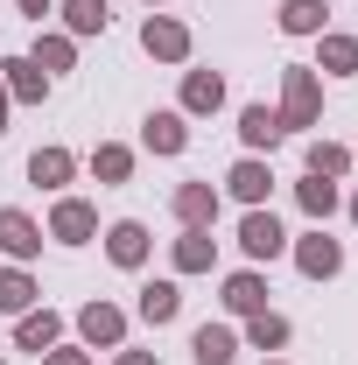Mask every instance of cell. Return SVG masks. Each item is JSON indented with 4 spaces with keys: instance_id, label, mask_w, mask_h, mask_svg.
<instances>
[{
    "instance_id": "26",
    "label": "cell",
    "mask_w": 358,
    "mask_h": 365,
    "mask_svg": "<svg viewBox=\"0 0 358 365\" xmlns=\"http://www.w3.org/2000/svg\"><path fill=\"white\" fill-rule=\"evenodd\" d=\"M29 63H36V71H49V78H56V71H71V63H78V36L43 29V36H36V49H29Z\"/></svg>"
},
{
    "instance_id": "29",
    "label": "cell",
    "mask_w": 358,
    "mask_h": 365,
    "mask_svg": "<svg viewBox=\"0 0 358 365\" xmlns=\"http://www.w3.org/2000/svg\"><path fill=\"white\" fill-rule=\"evenodd\" d=\"M288 337H295V330H288V317H274V309H260V317H246V344H253V351H288Z\"/></svg>"
},
{
    "instance_id": "11",
    "label": "cell",
    "mask_w": 358,
    "mask_h": 365,
    "mask_svg": "<svg viewBox=\"0 0 358 365\" xmlns=\"http://www.w3.org/2000/svg\"><path fill=\"white\" fill-rule=\"evenodd\" d=\"M140 148H148V155H183V148H190V120H183L176 106L148 113V120H140Z\"/></svg>"
},
{
    "instance_id": "7",
    "label": "cell",
    "mask_w": 358,
    "mask_h": 365,
    "mask_svg": "<svg viewBox=\"0 0 358 365\" xmlns=\"http://www.w3.org/2000/svg\"><path fill=\"white\" fill-rule=\"evenodd\" d=\"M225 197H239L246 211H253V204H267V197H274V169H267V155H239V162L225 169Z\"/></svg>"
},
{
    "instance_id": "23",
    "label": "cell",
    "mask_w": 358,
    "mask_h": 365,
    "mask_svg": "<svg viewBox=\"0 0 358 365\" xmlns=\"http://www.w3.org/2000/svg\"><path fill=\"white\" fill-rule=\"evenodd\" d=\"M302 162H310V176H330V182H344V176H352V162H358V155L344 148V140H323V134H316L310 148H302Z\"/></svg>"
},
{
    "instance_id": "37",
    "label": "cell",
    "mask_w": 358,
    "mask_h": 365,
    "mask_svg": "<svg viewBox=\"0 0 358 365\" xmlns=\"http://www.w3.org/2000/svg\"><path fill=\"white\" fill-rule=\"evenodd\" d=\"M0 365H7V351H0Z\"/></svg>"
},
{
    "instance_id": "18",
    "label": "cell",
    "mask_w": 358,
    "mask_h": 365,
    "mask_svg": "<svg viewBox=\"0 0 358 365\" xmlns=\"http://www.w3.org/2000/svg\"><path fill=\"white\" fill-rule=\"evenodd\" d=\"M140 323H148V330H162V323H176L183 317V288L176 281H140Z\"/></svg>"
},
{
    "instance_id": "21",
    "label": "cell",
    "mask_w": 358,
    "mask_h": 365,
    "mask_svg": "<svg viewBox=\"0 0 358 365\" xmlns=\"http://www.w3.org/2000/svg\"><path fill=\"white\" fill-rule=\"evenodd\" d=\"M71 176H78V155H71V148H36V155H29V182H36V190H63Z\"/></svg>"
},
{
    "instance_id": "31",
    "label": "cell",
    "mask_w": 358,
    "mask_h": 365,
    "mask_svg": "<svg viewBox=\"0 0 358 365\" xmlns=\"http://www.w3.org/2000/svg\"><path fill=\"white\" fill-rule=\"evenodd\" d=\"M113 365H162V359H155V351H127V344H120V351H113Z\"/></svg>"
},
{
    "instance_id": "17",
    "label": "cell",
    "mask_w": 358,
    "mask_h": 365,
    "mask_svg": "<svg viewBox=\"0 0 358 365\" xmlns=\"http://www.w3.org/2000/svg\"><path fill=\"white\" fill-rule=\"evenodd\" d=\"M310 71H323V78H358V36L323 29V36H316V63H310Z\"/></svg>"
},
{
    "instance_id": "36",
    "label": "cell",
    "mask_w": 358,
    "mask_h": 365,
    "mask_svg": "<svg viewBox=\"0 0 358 365\" xmlns=\"http://www.w3.org/2000/svg\"><path fill=\"white\" fill-rule=\"evenodd\" d=\"M148 7H162V0H148Z\"/></svg>"
},
{
    "instance_id": "15",
    "label": "cell",
    "mask_w": 358,
    "mask_h": 365,
    "mask_svg": "<svg viewBox=\"0 0 358 365\" xmlns=\"http://www.w3.org/2000/svg\"><path fill=\"white\" fill-rule=\"evenodd\" d=\"M239 140H246V155H274L281 148V113L274 106H239Z\"/></svg>"
},
{
    "instance_id": "12",
    "label": "cell",
    "mask_w": 358,
    "mask_h": 365,
    "mask_svg": "<svg viewBox=\"0 0 358 365\" xmlns=\"http://www.w3.org/2000/svg\"><path fill=\"white\" fill-rule=\"evenodd\" d=\"M225 317H260L267 309V274L260 267H239V274H225Z\"/></svg>"
},
{
    "instance_id": "22",
    "label": "cell",
    "mask_w": 358,
    "mask_h": 365,
    "mask_svg": "<svg viewBox=\"0 0 358 365\" xmlns=\"http://www.w3.org/2000/svg\"><path fill=\"white\" fill-rule=\"evenodd\" d=\"M281 36H323L330 29V0H281Z\"/></svg>"
},
{
    "instance_id": "3",
    "label": "cell",
    "mask_w": 358,
    "mask_h": 365,
    "mask_svg": "<svg viewBox=\"0 0 358 365\" xmlns=\"http://www.w3.org/2000/svg\"><path fill=\"white\" fill-rule=\"evenodd\" d=\"M288 253H295L302 281H337V274H344V246H337V239H330L323 225H316V232H302V239H288Z\"/></svg>"
},
{
    "instance_id": "13",
    "label": "cell",
    "mask_w": 358,
    "mask_h": 365,
    "mask_svg": "<svg viewBox=\"0 0 358 365\" xmlns=\"http://www.w3.org/2000/svg\"><path fill=\"white\" fill-rule=\"evenodd\" d=\"M0 85H7L14 106H43L49 98V71H36L29 56H0Z\"/></svg>"
},
{
    "instance_id": "9",
    "label": "cell",
    "mask_w": 358,
    "mask_h": 365,
    "mask_svg": "<svg viewBox=\"0 0 358 365\" xmlns=\"http://www.w3.org/2000/svg\"><path fill=\"white\" fill-rule=\"evenodd\" d=\"M49 239H56V246H91V239H98V211H91L85 197H56Z\"/></svg>"
},
{
    "instance_id": "1",
    "label": "cell",
    "mask_w": 358,
    "mask_h": 365,
    "mask_svg": "<svg viewBox=\"0 0 358 365\" xmlns=\"http://www.w3.org/2000/svg\"><path fill=\"white\" fill-rule=\"evenodd\" d=\"M281 134H302V127H316L323 120V78H316L310 63H288L281 71Z\"/></svg>"
},
{
    "instance_id": "32",
    "label": "cell",
    "mask_w": 358,
    "mask_h": 365,
    "mask_svg": "<svg viewBox=\"0 0 358 365\" xmlns=\"http://www.w3.org/2000/svg\"><path fill=\"white\" fill-rule=\"evenodd\" d=\"M14 7H21L29 21H43V14H56V0H14Z\"/></svg>"
},
{
    "instance_id": "30",
    "label": "cell",
    "mask_w": 358,
    "mask_h": 365,
    "mask_svg": "<svg viewBox=\"0 0 358 365\" xmlns=\"http://www.w3.org/2000/svg\"><path fill=\"white\" fill-rule=\"evenodd\" d=\"M43 365H91V351H85V344H49Z\"/></svg>"
},
{
    "instance_id": "24",
    "label": "cell",
    "mask_w": 358,
    "mask_h": 365,
    "mask_svg": "<svg viewBox=\"0 0 358 365\" xmlns=\"http://www.w3.org/2000/svg\"><path fill=\"white\" fill-rule=\"evenodd\" d=\"M295 204H302V218H316V225H330L344 197H337V182H330V176H302V182H295Z\"/></svg>"
},
{
    "instance_id": "14",
    "label": "cell",
    "mask_w": 358,
    "mask_h": 365,
    "mask_svg": "<svg viewBox=\"0 0 358 365\" xmlns=\"http://www.w3.org/2000/svg\"><path fill=\"white\" fill-rule=\"evenodd\" d=\"M225 106V78L218 71H183V120H211V113H218Z\"/></svg>"
},
{
    "instance_id": "33",
    "label": "cell",
    "mask_w": 358,
    "mask_h": 365,
    "mask_svg": "<svg viewBox=\"0 0 358 365\" xmlns=\"http://www.w3.org/2000/svg\"><path fill=\"white\" fill-rule=\"evenodd\" d=\"M7 106H14V98H7V85H0V134H7Z\"/></svg>"
},
{
    "instance_id": "4",
    "label": "cell",
    "mask_w": 358,
    "mask_h": 365,
    "mask_svg": "<svg viewBox=\"0 0 358 365\" xmlns=\"http://www.w3.org/2000/svg\"><path fill=\"white\" fill-rule=\"evenodd\" d=\"M78 344L85 351H120L127 344V309L120 302H85L78 309Z\"/></svg>"
},
{
    "instance_id": "8",
    "label": "cell",
    "mask_w": 358,
    "mask_h": 365,
    "mask_svg": "<svg viewBox=\"0 0 358 365\" xmlns=\"http://www.w3.org/2000/svg\"><path fill=\"white\" fill-rule=\"evenodd\" d=\"M140 49L155 63H190V29H183L176 14H148L140 21Z\"/></svg>"
},
{
    "instance_id": "16",
    "label": "cell",
    "mask_w": 358,
    "mask_h": 365,
    "mask_svg": "<svg viewBox=\"0 0 358 365\" xmlns=\"http://www.w3.org/2000/svg\"><path fill=\"white\" fill-rule=\"evenodd\" d=\"M190 359L197 365H232L239 359V330L232 323H197L190 330Z\"/></svg>"
},
{
    "instance_id": "10",
    "label": "cell",
    "mask_w": 358,
    "mask_h": 365,
    "mask_svg": "<svg viewBox=\"0 0 358 365\" xmlns=\"http://www.w3.org/2000/svg\"><path fill=\"white\" fill-rule=\"evenodd\" d=\"M148 253H155V239H148V225H140V218H120V225H106V260H113V267L140 274V267H148Z\"/></svg>"
},
{
    "instance_id": "28",
    "label": "cell",
    "mask_w": 358,
    "mask_h": 365,
    "mask_svg": "<svg viewBox=\"0 0 358 365\" xmlns=\"http://www.w3.org/2000/svg\"><path fill=\"white\" fill-rule=\"evenodd\" d=\"M91 176L106 182V190L127 182V176H134V148H127V140H98V148H91Z\"/></svg>"
},
{
    "instance_id": "6",
    "label": "cell",
    "mask_w": 358,
    "mask_h": 365,
    "mask_svg": "<svg viewBox=\"0 0 358 365\" xmlns=\"http://www.w3.org/2000/svg\"><path fill=\"white\" fill-rule=\"evenodd\" d=\"M43 239H49V232L36 225L29 211H14V204H0V253H7L14 267H29V260L43 253Z\"/></svg>"
},
{
    "instance_id": "25",
    "label": "cell",
    "mask_w": 358,
    "mask_h": 365,
    "mask_svg": "<svg viewBox=\"0 0 358 365\" xmlns=\"http://www.w3.org/2000/svg\"><path fill=\"white\" fill-rule=\"evenodd\" d=\"M169 260H176V274H211V267H218V239H211V225H204V232H183Z\"/></svg>"
},
{
    "instance_id": "34",
    "label": "cell",
    "mask_w": 358,
    "mask_h": 365,
    "mask_svg": "<svg viewBox=\"0 0 358 365\" xmlns=\"http://www.w3.org/2000/svg\"><path fill=\"white\" fill-rule=\"evenodd\" d=\"M352 225H358V190H352Z\"/></svg>"
},
{
    "instance_id": "5",
    "label": "cell",
    "mask_w": 358,
    "mask_h": 365,
    "mask_svg": "<svg viewBox=\"0 0 358 365\" xmlns=\"http://www.w3.org/2000/svg\"><path fill=\"white\" fill-rule=\"evenodd\" d=\"M169 211H176V225H183V232H204V225H218L225 197H218V182H176Z\"/></svg>"
},
{
    "instance_id": "2",
    "label": "cell",
    "mask_w": 358,
    "mask_h": 365,
    "mask_svg": "<svg viewBox=\"0 0 358 365\" xmlns=\"http://www.w3.org/2000/svg\"><path fill=\"white\" fill-rule=\"evenodd\" d=\"M239 253L260 267V260H281L288 253V232H281V218H274L267 204H253L246 218H239Z\"/></svg>"
},
{
    "instance_id": "35",
    "label": "cell",
    "mask_w": 358,
    "mask_h": 365,
    "mask_svg": "<svg viewBox=\"0 0 358 365\" xmlns=\"http://www.w3.org/2000/svg\"><path fill=\"white\" fill-rule=\"evenodd\" d=\"M267 365H288V359H267Z\"/></svg>"
},
{
    "instance_id": "20",
    "label": "cell",
    "mask_w": 358,
    "mask_h": 365,
    "mask_svg": "<svg viewBox=\"0 0 358 365\" xmlns=\"http://www.w3.org/2000/svg\"><path fill=\"white\" fill-rule=\"evenodd\" d=\"M36 302H43V288H36V274L7 260V267H0V317H29Z\"/></svg>"
},
{
    "instance_id": "19",
    "label": "cell",
    "mask_w": 358,
    "mask_h": 365,
    "mask_svg": "<svg viewBox=\"0 0 358 365\" xmlns=\"http://www.w3.org/2000/svg\"><path fill=\"white\" fill-rule=\"evenodd\" d=\"M56 337H63V317H56V309H29V317H14V351H36V359H43Z\"/></svg>"
},
{
    "instance_id": "27",
    "label": "cell",
    "mask_w": 358,
    "mask_h": 365,
    "mask_svg": "<svg viewBox=\"0 0 358 365\" xmlns=\"http://www.w3.org/2000/svg\"><path fill=\"white\" fill-rule=\"evenodd\" d=\"M56 14H63V36H106L113 29V7L106 0H63Z\"/></svg>"
}]
</instances>
